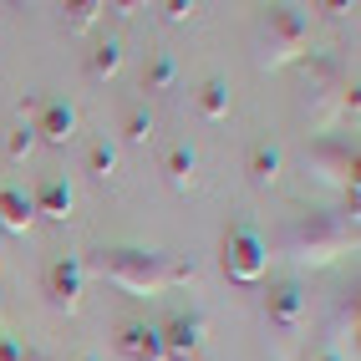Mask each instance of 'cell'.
<instances>
[{
    "instance_id": "obj_1",
    "label": "cell",
    "mask_w": 361,
    "mask_h": 361,
    "mask_svg": "<svg viewBox=\"0 0 361 361\" xmlns=\"http://www.w3.org/2000/svg\"><path fill=\"white\" fill-rule=\"evenodd\" d=\"M87 275H102L107 285L128 295H163L168 285H188L194 280V264H178L158 250H92L82 259Z\"/></svg>"
},
{
    "instance_id": "obj_2",
    "label": "cell",
    "mask_w": 361,
    "mask_h": 361,
    "mask_svg": "<svg viewBox=\"0 0 361 361\" xmlns=\"http://www.w3.org/2000/svg\"><path fill=\"white\" fill-rule=\"evenodd\" d=\"M351 239H356V219H341V214H305V219L290 224V234H285V250L300 264H326L336 255H346Z\"/></svg>"
},
{
    "instance_id": "obj_3",
    "label": "cell",
    "mask_w": 361,
    "mask_h": 361,
    "mask_svg": "<svg viewBox=\"0 0 361 361\" xmlns=\"http://www.w3.org/2000/svg\"><path fill=\"white\" fill-rule=\"evenodd\" d=\"M310 46V20L295 6H275L259 26V66H285Z\"/></svg>"
},
{
    "instance_id": "obj_4",
    "label": "cell",
    "mask_w": 361,
    "mask_h": 361,
    "mask_svg": "<svg viewBox=\"0 0 361 361\" xmlns=\"http://www.w3.org/2000/svg\"><path fill=\"white\" fill-rule=\"evenodd\" d=\"M219 264L234 285H259L264 270H270V245L259 239V229L250 224H229L219 239Z\"/></svg>"
},
{
    "instance_id": "obj_5",
    "label": "cell",
    "mask_w": 361,
    "mask_h": 361,
    "mask_svg": "<svg viewBox=\"0 0 361 361\" xmlns=\"http://www.w3.org/2000/svg\"><path fill=\"white\" fill-rule=\"evenodd\" d=\"M158 336H163V356L168 361H199L204 336H209V321L199 316V310H178V316H168L158 326Z\"/></svg>"
},
{
    "instance_id": "obj_6",
    "label": "cell",
    "mask_w": 361,
    "mask_h": 361,
    "mask_svg": "<svg viewBox=\"0 0 361 361\" xmlns=\"http://www.w3.org/2000/svg\"><path fill=\"white\" fill-rule=\"evenodd\" d=\"M82 280H87L82 259L77 255H56L51 264H46V295H51V305L71 316V310L82 305Z\"/></svg>"
},
{
    "instance_id": "obj_7",
    "label": "cell",
    "mask_w": 361,
    "mask_h": 361,
    "mask_svg": "<svg viewBox=\"0 0 361 361\" xmlns=\"http://www.w3.org/2000/svg\"><path fill=\"white\" fill-rule=\"evenodd\" d=\"M264 316H270L275 331H300V321H305V290L295 280H275L270 295H264Z\"/></svg>"
},
{
    "instance_id": "obj_8",
    "label": "cell",
    "mask_w": 361,
    "mask_h": 361,
    "mask_svg": "<svg viewBox=\"0 0 361 361\" xmlns=\"http://www.w3.org/2000/svg\"><path fill=\"white\" fill-rule=\"evenodd\" d=\"M117 351H123L128 361H168L163 356V336L148 321H123L117 326Z\"/></svg>"
},
{
    "instance_id": "obj_9",
    "label": "cell",
    "mask_w": 361,
    "mask_h": 361,
    "mask_svg": "<svg viewBox=\"0 0 361 361\" xmlns=\"http://www.w3.org/2000/svg\"><path fill=\"white\" fill-rule=\"evenodd\" d=\"M36 142H56V148H61V142H71V137H77V107H71V102H41V112H36Z\"/></svg>"
},
{
    "instance_id": "obj_10",
    "label": "cell",
    "mask_w": 361,
    "mask_h": 361,
    "mask_svg": "<svg viewBox=\"0 0 361 361\" xmlns=\"http://www.w3.org/2000/svg\"><path fill=\"white\" fill-rule=\"evenodd\" d=\"M305 168H321V178H351L356 183V153L341 148V142H326V137L305 153Z\"/></svg>"
},
{
    "instance_id": "obj_11",
    "label": "cell",
    "mask_w": 361,
    "mask_h": 361,
    "mask_svg": "<svg viewBox=\"0 0 361 361\" xmlns=\"http://www.w3.org/2000/svg\"><path fill=\"white\" fill-rule=\"evenodd\" d=\"M31 219H36L31 194L20 183H0V229H6V234H26Z\"/></svg>"
},
{
    "instance_id": "obj_12",
    "label": "cell",
    "mask_w": 361,
    "mask_h": 361,
    "mask_svg": "<svg viewBox=\"0 0 361 361\" xmlns=\"http://www.w3.org/2000/svg\"><path fill=\"white\" fill-rule=\"evenodd\" d=\"M71 204H77V194H71L66 178H46L36 194H31V209L46 214V219H71Z\"/></svg>"
},
{
    "instance_id": "obj_13",
    "label": "cell",
    "mask_w": 361,
    "mask_h": 361,
    "mask_svg": "<svg viewBox=\"0 0 361 361\" xmlns=\"http://www.w3.org/2000/svg\"><path fill=\"white\" fill-rule=\"evenodd\" d=\"M163 173H168V183H173L178 194H188V188L199 183V153L188 148V142H173L168 158H163Z\"/></svg>"
},
{
    "instance_id": "obj_14",
    "label": "cell",
    "mask_w": 361,
    "mask_h": 361,
    "mask_svg": "<svg viewBox=\"0 0 361 361\" xmlns=\"http://www.w3.org/2000/svg\"><path fill=\"white\" fill-rule=\"evenodd\" d=\"M199 117H204V123H224V117H229V82L224 77H209L199 87Z\"/></svg>"
},
{
    "instance_id": "obj_15",
    "label": "cell",
    "mask_w": 361,
    "mask_h": 361,
    "mask_svg": "<svg viewBox=\"0 0 361 361\" xmlns=\"http://www.w3.org/2000/svg\"><path fill=\"white\" fill-rule=\"evenodd\" d=\"M280 168H285V153L275 148V142H255V153H250V178L259 188H270L280 178Z\"/></svg>"
},
{
    "instance_id": "obj_16",
    "label": "cell",
    "mask_w": 361,
    "mask_h": 361,
    "mask_svg": "<svg viewBox=\"0 0 361 361\" xmlns=\"http://www.w3.org/2000/svg\"><path fill=\"white\" fill-rule=\"evenodd\" d=\"M117 66H123V41H112V36H107L97 51L87 56V77H92V82H112V77H117Z\"/></svg>"
},
{
    "instance_id": "obj_17",
    "label": "cell",
    "mask_w": 361,
    "mask_h": 361,
    "mask_svg": "<svg viewBox=\"0 0 361 361\" xmlns=\"http://www.w3.org/2000/svg\"><path fill=\"white\" fill-rule=\"evenodd\" d=\"M173 82H178L173 56H168V51H153V56H148V66H142V92H168Z\"/></svg>"
},
{
    "instance_id": "obj_18",
    "label": "cell",
    "mask_w": 361,
    "mask_h": 361,
    "mask_svg": "<svg viewBox=\"0 0 361 361\" xmlns=\"http://www.w3.org/2000/svg\"><path fill=\"white\" fill-rule=\"evenodd\" d=\"M102 0H71V6H61V26L66 31H87V26H97L102 20Z\"/></svg>"
},
{
    "instance_id": "obj_19",
    "label": "cell",
    "mask_w": 361,
    "mask_h": 361,
    "mask_svg": "<svg viewBox=\"0 0 361 361\" xmlns=\"http://www.w3.org/2000/svg\"><path fill=\"white\" fill-rule=\"evenodd\" d=\"M87 173L92 178H112L117 173V142H107V137H97L87 148Z\"/></svg>"
},
{
    "instance_id": "obj_20",
    "label": "cell",
    "mask_w": 361,
    "mask_h": 361,
    "mask_svg": "<svg viewBox=\"0 0 361 361\" xmlns=\"http://www.w3.org/2000/svg\"><path fill=\"white\" fill-rule=\"evenodd\" d=\"M123 137L128 142H148L153 137V112L148 107H128L123 112Z\"/></svg>"
},
{
    "instance_id": "obj_21",
    "label": "cell",
    "mask_w": 361,
    "mask_h": 361,
    "mask_svg": "<svg viewBox=\"0 0 361 361\" xmlns=\"http://www.w3.org/2000/svg\"><path fill=\"white\" fill-rule=\"evenodd\" d=\"M31 148H36V128H31V123L11 128V137H6V158H11V163H26Z\"/></svg>"
},
{
    "instance_id": "obj_22",
    "label": "cell",
    "mask_w": 361,
    "mask_h": 361,
    "mask_svg": "<svg viewBox=\"0 0 361 361\" xmlns=\"http://www.w3.org/2000/svg\"><path fill=\"white\" fill-rule=\"evenodd\" d=\"M194 11H199L194 0H168V6H163V16H168V20H188Z\"/></svg>"
},
{
    "instance_id": "obj_23",
    "label": "cell",
    "mask_w": 361,
    "mask_h": 361,
    "mask_svg": "<svg viewBox=\"0 0 361 361\" xmlns=\"http://www.w3.org/2000/svg\"><path fill=\"white\" fill-rule=\"evenodd\" d=\"M0 361H26V346L16 336H0Z\"/></svg>"
},
{
    "instance_id": "obj_24",
    "label": "cell",
    "mask_w": 361,
    "mask_h": 361,
    "mask_svg": "<svg viewBox=\"0 0 361 361\" xmlns=\"http://www.w3.org/2000/svg\"><path fill=\"white\" fill-rule=\"evenodd\" d=\"M41 112V97H36V92H26V97H20V117H36Z\"/></svg>"
},
{
    "instance_id": "obj_25",
    "label": "cell",
    "mask_w": 361,
    "mask_h": 361,
    "mask_svg": "<svg viewBox=\"0 0 361 361\" xmlns=\"http://www.w3.org/2000/svg\"><path fill=\"white\" fill-rule=\"evenodd\" d=\"M310 361H341V356H336V351H316V356H310Z\"/></svg>"
},
{
    "instance_id": "obj_26",
    "label": "cell",
    "mask_w": 361,
    "mask_h": 361,
    "mask_svg": "<svg viewBox=\"0 0 361 361\" xmlns=\"http://www.w3.org/2000/svg\"><path fill=\"white\" fill-rule=\"evenodd\" d=\"M0 321H6V300H0Z\"/></svg>"
},
{
    "instance_id": "obj_27",
    "label": "cell",
    "mask_w": 361,
    "mask_h": 361,
    "mask_svg": "<svg viewBox=\"0 0 361 361\" xmlns=\"http://www.w3.org/2000/svg\"><path fill=\"white\" fill-rule=\"evenodd\" d=\"M77 361H97V356H77Z\"/></svg>"
}]
</instances>
